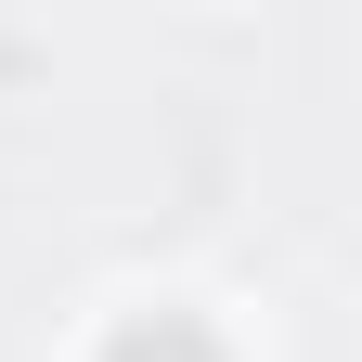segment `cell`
Wrapping results in <instances>:
<instances>
[{
    "label": "cell",
    "mask_w": 362,
    "mask_h": 362,
    "mask_svg": "<svg viewBox=\"0 0 362 362\" xmlns=\"http://www.w3.org/2000/svg\"><path fill=\"white\" fill-rule=\"evenodd\" d=\"M104 362H220V337H207V324H181V310H156V324H129Z\"/></svg>",
    "instance_id": "obj_1"
}]
</instances>
